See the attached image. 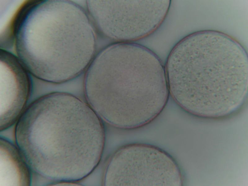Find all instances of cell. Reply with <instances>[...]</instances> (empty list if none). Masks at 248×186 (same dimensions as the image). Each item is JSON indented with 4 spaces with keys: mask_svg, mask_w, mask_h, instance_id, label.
Instances as JSON below:
<instances>
[{
    "mask_svg": "<svg viewBox=\"0 0 248 186\" xmlns=\"http://www.w3.org/2000/svg\"><path fill=\"white\" fill-rule=\"evenodd\" d=\"M94 119L77 98L62 92L47 94L24 110L15 127L16 144L33 172L53 179L74 165L75 133Z\"/></svg>",
    "mask_w": 248,
    "mask_h": 186,
    "instance_id": "obj_3",
    "label": "cell"
},
{
    "mask_svg": "<svg viewBox=\"0 0 248 186\" xmlns=\"http://www.w3.org/2000/svg\"><path fill=\"white\" fill-rule=\"evenodd\" d=\"M117 155L120 185L180 186V169L168 153L157 147L144 144L126 146Z\"/></svg>",
    "mask_w": 248,
    "mask_h": 186,
    "instance_id": "obj_4",
    "label": "cell"
},
{
    "mask_svg": "<svg viewBox=\"0 0 248 186\" xmlns=\"http://www.w3.org/2000/svg\"><path fill=\"white\" fill-rule=\"evenodd\" d=\"M15 38L17 55L29 73L53 84L65 82L81 73L95 48L86 13L67 0L36 2L22 20Z\"/></svg>",
    "mask_w": 248,
    "mask_h": 186,
    "instance_id": "obj_2",
    "label": "cell"
},
{
    "mask_svg": "<svg viewBox=\"0 0 248 186\" xmlns=\"http://www.w3.org/2000/svg\"><path fill=\"white\" fill-rule=\"evenodd\" d=\"M0 182L2 186H29L32 171L16 144L0 136Z\"/></svg>",
    "mask_w": 248,
    "mask_h": 186,
    "instance_id": "obj_6",
    "label": "cell"
},
{
    "mask_svg": "<svg viewBox=\"0 0 248 186\" xmlns=\"http://www.w3.org/2000/svg\"><path fill=\"white\" fill-rule=\"evenodd\" d=\"M0 131L18 120L30 95L29 72L19 58L2 49L0 53Z\"/></svg>",
    "mask_w": 248,
    "mask_h": 186,
    "instance_id": "obj_5",
    "label": "cell"
},
{
    "mask_svg": "<svg viewBox=\"0 0 248 186\" xmlns=\"http://www.w3.org/2000/svg\"><path fill=\"white\" fill-rule=\"evenodd\" d=\"M172 92L191 114L217 118L238 110L247 98V53L235 39L220 32L193 33L177 47Z\"/></svg>",
    "mask_w": 248,
    "mask_h": 186,
    "instance_id": "obj_1",
    "label": "cell"
}]
</instances>
